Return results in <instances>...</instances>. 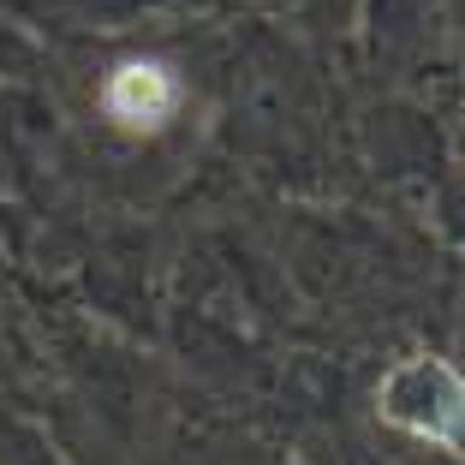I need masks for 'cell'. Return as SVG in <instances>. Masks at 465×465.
<instances>
[{
    "label": "cell",
    "mask_w": 465,
    "mask_h": 465,
    "mask_svg": "<svg viewBox=\"0 0 465 465\" xmlns=\"http://www.w3.org/2000/svg\"><path fill=\"white\" fill-rule=\"evenodd\" d=\"M173 102H179L173 72L155 66V60H125L108 78V114L120 125H132V132H155L173 114Z\"/></svg>",
    "instance_id": "cell-2"
},
{
    "label": "cell",
    "mask_w": 465,
    "mask_h": 465,
    "mask_svg": "<svg viewBox=\"0 0 465 465\" xmlns=\"http://www.w3.org/2000/svg\"><path fill=\"white\" fill-rule=\"evenodd\" d=\"M382 418L411 436L430 441H460L465 436V376L441 358H406L382 382Z\"/></svg>",
    "instance_id": "cell-1"
}]
</instances>
